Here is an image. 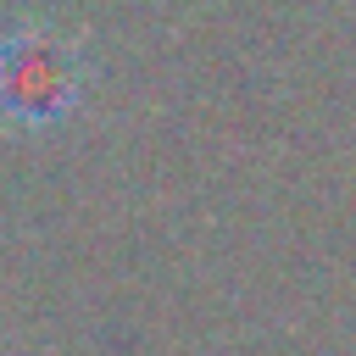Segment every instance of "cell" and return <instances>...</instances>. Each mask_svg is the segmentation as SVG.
I'll return each instance as SVG.
<instances>
[{
  "instance_id": "6da1fadb",
  "label": "cell",
  "mask_w": 356,
  "mask_h": 356,
  "mask_svg": "<svg viewBox=\"0 0 356 356\" xmlns=\"http://www.w3.org/2000/svg\"><path fill=\"white\" fill-rule=\"evenodd\" d=\"M78 106V56L39 28L0 39V117L50 128Z\"/></svg>"
}]
</instances>
